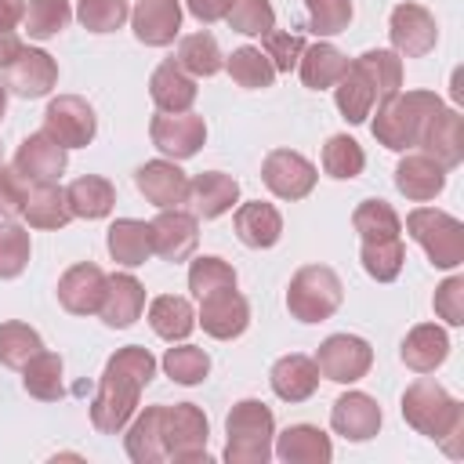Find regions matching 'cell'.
Listing matches in <instances>:
<instances>
[{
    "instance_id": "1",
    "label": "cell",
    "mask_w": 464,
    "mask_h": 464,
    "mask_svg": "<svg viewBox=\"0 0 464 464\" xmlns=\"http://www.w3.org/2000/svg\"><path fill=\"white\" fill-rule=\"evenodd\" d=\"M152 377H156V359L149 355V348H141V344L120 348L105 362V373L98 381V392H94V402H91V424L105 435L123 431L130 413L138 410L141 388Z\"/></svg>"
},
{
    "instance_id": "2",
    "label": "cell",
    "mask_w": 464,
    "mask_h": 464,
    "mask_svg": "<svg viewBox=\"0 0 464 464\" xmlns=\"http://www.w3.org/2000/svg\"><path fill=\"white\" fill-rule=\"evenodd\" d=\"M402 417L413 431L435 439L450 457L464 453V406L431 377H417L402 392Z\"/></svg>"
},
{
    "instance_id": "3",
    "label": "cell",
    "mask_w": 464,
    "mask_h": 464,
    "mask_svg": "<svg viewBox=\"0 0 464 464\" xmlns=\"http://www.w3.org/2000/svg\"><path fill=\"white\" fill-rule=\"evenodd\" d=\"M442 109V98L431 94V91H399L392 94L388 102L377 105V116H373V138L392 149V152H406V149H417L420 145V134L428 127V120Z\"/></svg>"
},
{
    "instance_id": "4",
    "label": "cell",
    "mask_w": 464,
    "mask_h": 464,
    "mask_svg": "<svg viewBox=\"0 0 464 464\" xmlns=\"http://www.w3.org/2000/svg\"><path fill=\"white\" fill-rule=\"evenodd\" d=\"M225 431H228V442H225L228 464H265L272 457L276 417L261 399L236 402L228 420H225Z\"/></svg>"
},
{
    "instance_id": "5",
    "label": "cell",
    "mask_w": 464,
    "mask_h": 464,
    "mask_svg": "<svg viewBox=\"0 0 464 464\" xmlns=\"http://www.w3.org/2000/svg\"><path fill=\"white\" fill-rule=\"evenodd\" d=\"M344 286L334 268L326 265H304L294 272L290 290H286V308L301 323H323L341 308Z\"/></svg>"
},
{
    "instance_id": "6",
    "label": "cell",
    "mask_w": 464,
    "mask_h": 464,
    "mask_svg": "<svg viewBox=\"0 0 464 464\" xmlns=\"http://www.w3.org/2000/svg\"><path fill=\"white\" fill-rule=\"evenodd\" d=\"M406 232L424 246L435 268H457L464 261V225L435 207H417L406 214Z\"/></svg>"
},
{
    "instance_id": "7",
    "label": "cell",
    "mask_w": 464,
    "mask_h": 464,
    "mask_svg": "<svg viewBox=\"0 0 464 464\" xmlns=\"http://www.w3.org/2000/svg\"><path fill=\"white\" fill-rule=\"evenodd\" d=\"M160 435H163L167 460H178V464L203 460L207 464V417L199 406H192V402L163 406Z\"/></svg>"
},
{
    "instance_id": "8",
    "label": "cell",
    "mask_w": 464,
    "mask_h": 464,
    "mask_svg": "<svg viewBox=\"0 0 464 464\" xmlns=\"http://www.w3.org/2000/svg\"><path fill=\"white\" fill-rule=\"evenodd\" d=\"M315 366L326 381H337V384H352L359 377L370 373L373 366V348L362 341V337H352V334H334L319 344L315 352Z\"/></svg>"
},
{
    "instance_id": "9",
    "label": "cell",
    "mask_w": 464,
    "mask_h": 464,
    "mask_svg": "<svg viewBox=\"0 0 464 464\" xmlns=\"http://www.w3.org/2000/svg\"><path fill=\"white\" fill-rule=\"evenodd\" d=\"M44 130L65 149H83L98 130V116L80 94H58L44 112Z\"/></svg>"
},
{
    "instance_id": "10",
    "label": "cell",
    "mask_w": 464,
    "mask_h": 464,
    "mask_svg": "<svg viewBox=\"0 0 464 464\" xmlns=\"http://www.w3.org/2000/svg\"><path fill=\"white\" fill-rule=\"evenodd\" d=\"M388 36H392V47L395 54L402 58H424L435 40H439V29H435V14L420 4H399L388 18Z\"/></svg>"
},
{
    "instance_id": "11",
    "label": "cell",
    "mask_w": 464,
    "mask_h": 464,
    "mask_svg": "<svg viewBox=\"0 0 464 464\" xmlns=\"http://www.w3.org/2000/svg\"><path fill=\"white\" fill-rule=\"evenodd\" d=\"M149 134H152V145L160 152H167L174 160H188L203 149L207 123L196 112H160V116H152Z\"/></svg>"
},
{
    "instance_id": "12",
    "label": "cell",
    "mask_w": 464,
    "mask_h": 464,
    "mask_svg": "<svg viewBox=\"0 0 464 464\" xmlns=\"http://www.w3.org/2000/svg\"><path fill=\"white\" fill-rule=\"evenodd\" d=\"M261 178L279 199H304L315 188V167L294 149H272L261 163Z\"/></svg>"
},
{
    "instance_id": "13",
    "label": "cell",
    "mask_w": 464,
    "mask_h": 464,
    "mask_svg": "<svg viewBox=\"0 0 464 464\" xmlns=\"http://www.w3.org/2000/svg\"><path fill=\"white\" fill-rule=\"evenodd\" d=\"M199 323L210 337L218 341H232L246 330L250 323V304L236 286H221L199 297Z\"/></svg>"
},
{
    "instance_id": "14",
    "label": "cell",
    "mask_w": 464,
    "mask_h": 464,
    "mask_svg": "<svg viewBox=\"0 0 464 464\" xmlns=\"http://www.w3.org/2000/svg\"><path fill=\"white\" fill-rule=\"evenodd\" d=\"M7 91L18 98H44L58 83V65L47 51L22 47L7 65Z\"/></svg>"
},
{
    "instance_id": "15",
    "label": "cell",
    "mask_w": 464,
    "mask_h": 464,
    "mask_svg": "<svg viewBox=\"0 0 464 464\" xmlns=\"http://www.w3.org/2000/svg\"><path fill=\"white\" fill-rule=\"evenodd\" d=\"M152 225V250L163 257V261H185L196 243H199V225H196V214H185L178 207H167L160 210Z\"/></svg>"
},
{
    "instance_id": "16",
    "label": "cell",
    "mask_w": 464,
    "mask_h": 464,
    "mask_svg": "<svg viewBox=\"0 0 464 464\" xmlns=\"http://www.w3.org/2000/svg\"><path fill=\"white\" fill-rule=\"evenodd\" d=\"M14 170H18L25 181H33V185H40V181H58L62 170H65V145H58L47 130L29 134V138L18 145V152H14Z\"/></svg>"
},
{
    "instance_id": "17",
    "label": "cell",
    "mask_w": 464,
    "mask_h": 464,
    "mask_svg": "<svg viewBox=\"0 0 464 464\" xmlns=\"http://www.w3.org/2000/svg\"><path fill=\"white\" fill-rule=\"evenodd\" d=\"M134 185H138V192H141L152 207H160V210L178 207V203H185V196H188V178H185V170H181L178 163H167V160H149V163H141V167L134 170Z\"/></svg>"
},
{
    "instance_id": "18",
    "label": "cell",
    "mask_w": 464,
    "mask_h": 464,
    "mask_svg": "<svg viewBox=\"0 0 464 464\" xmlns=\"http://www.w3.org/2000/svg\"><path fill=\"white\" fill-rule=\"evenodd\" d=\"M105 272L91 261L83 265H72L62 279H58V301L65 312L72 315H91L102 308V297H105Z\"/></svg>"
},
{
    "instance_id": "19",
    "label": "cell",
    "mask_w": 464,
    "mask_h": 464,
    "mask_svg": "<svg viewBox=\"0 0 464 464\" xmlns=\"http://www.w3.org/2000/svg\"><path fill=\"white\" fill-rule=\"evenodd\" d=\"M330 424L348 442H366L381 428V406L366 392H344L330 410Z\"/></svg>"
},
{
    "instance_id": "20",
    "label": "cell",
    "mask_w": 464,
    "mask_h": 464,
    "mask_svg": "<svg viewBox=\"0 0 464 464\" xmlns=\"http://www.w3.org/2000/svg\"><path fill=\"white\" fill-rule=\"evenodd\" d=\"M420 149H424V156H431V160L442 163L446 170L457 167V163L464 160V120H460V112L442 105V109L428 120V127H424V134H420Z\"/></svg>"
},
{
    "instance_id": "21",
    "label": "cell",
    "mask_w": 464,
    "mask_h": 464,
    "mask_svg": "<svg viewBox=\"0 0 464 464\" xmlns=\"http://www.w3.org/2000/svg\"><path fill=\"white\" fill-rule=\"evenodd\" d=\"M239 199V181L232 174H221V170H203L188 181V196L185 203L192 207L196 218L210 221V218H221L225 210H232V203Z\"/></svg>"
},
{
    "instance_id": "22",
    "label": "cell",
    "mask_w": 464,
    "mask_h": 464,
    "mask_svg": "<svg viewBox=\"0 0 464 464\" xmlns=\"http://www.w3.org/2000/svg\"><path fill=\"white\" fill-rule=\"evenodd\" d=\"M141 308H145V286L127 272H112L105 279V297L98 308L102 323L112 330H123L141 315Z\"/></svg>"
},
{
    "instance_id": "23",
    "label": "cell",
    "mask_w": 464,
    "mask_h": 464,
    "mask_svg": "<svg viewBox=\"0 0 464 464\" xmlns=\"http://www.w3.org/2000/svg\"><path fill=\"white\" fill-rule=\"evenodd\" d=\"M134 36L149 47H163L181 29V4L178 0H138L130 11Z\"/></svg>"
},
{
    "instance_id": "24",
    "label": "cell",
    "mask_w": 464,
    "mask_h": 464,
    "mask_svg": "<svg viewBox=\"0 0 464 464\" xmlns=\"http://www.w3.org/2000/svg\"><path fill=\"white\" fill-rule=\"evenodd\" d=\"M334 98H337V109H341V116H344L348 123H362V120L373 112V105H381V91H377L373 76L366 72V65H362L359 58L348 62L344 76L337 80Z\"/></svg>"
},
{
    "instance_id": "25",
    "label": "cell",
    "mask_w": 464,
    "mask_h": 464,
    "mask_svg": "<svg viewBox=\"0 0 464 464\" xmlns=\"http://www.w3.org/2000/svg\"><path fill=\"white\" fill-rule=\"evenodd\" d=\"M442 185H446V167L435 163V160L424 156V152H410V156H402L399 167H395V188H399L406 199H413V203L435 199V196L442 192Z\"/></svg>"
},
{
    "instance_id": "26",
    "label": "cell",
    "mask_w": 464,
    "mask_h": 464,
    "mask_svg": "<svg viewBox=\"0 0 464 464\" xmlns=\"http://www.w3.org/2000/svg\"><path fill=\"white\" fill-rule=\"evenodd\" d=\"M268 381H272V392L283 402H304L319 388V366H315V359H308L301 352H290V355L276 359Z\"/></svg>"
},
{
    "instance_id": "27",
    "label": "cell",
    "mask_w": 464,
    "mask_h": 464,
    "mask_svg": "<svg viewBox=\"0 0 464 464\" xmlns=\"http://www.w3.org/2000/svg\"><path fill=\"white\" fill-rule=\"evenodd\" d=\"M149 94L160 112H188L196 102V80L178 62H163L149 80Z\"/></svg>"
},
{
    "instance_id": "28",
    "label": "cell",
    "mask_w": 464,
    "mask_h": 464,
    "mask_svg": "<svg viewBox=\"0 0 464 464\" xmlns=\"http://www.w3.org/2000/svg\"><path fill=\"white\" fill-rule=\"evenodd\" d=\"M232 225H236L239 243H246V246H254V250L276 246L279 236H283V218H279V210H276L272 203H261V199L243 203V207L236 210Z\"/></svg>"
},
{
    "instance_id": "29",
    "label": "cell",
    "mask_w": 464,
    "mask_h": 464,
    "mask_svg": "<svg viewBox=\"0 0 464 464\" xmlns=\"http://www.w3.org/2000/svg\"><path fill=\"white\" fill-rule=\"evenodd\" d=\"M276 457L286 464H326L334 457V446L315 424H290L276 439Z\"/></svg>"
},
{
    "instance_id": "30",
    "label": "cell",
    "mask_w": 464,
    "mask_h": 464,
    "mask_svg": "<svg viewBox=\"0 0 464 464\" xmlns=\"http://www.w3.org/2000/svg\"><path fill=\"white\" fill-rule=\"evenodd\" d=\"M446 355H450V337H446V330L435 326V323L413 326V330L406 334V341H402V362H406L410 370H417V373H431L435 366L446 362Z\"/></svg>"
},
{
    "instance_id": "31",
    "label": "cell",
    "mask_w": 464,
    "mask_h": 464,
    "mask_svg": "<svg viewBox=\"0 0 464 464\" xmlns=\"http://www.w3.org/2000/svg\"><path fill=\"white\" fill-rule=\"evenodd\" d=\"M109 254H112V261H120L127 268L145 265L149 254H152V225L138 221V218L112 221V228H109Z\"/></svg>"
},
{
    "instance_id": "32",
    "label": "cell",
    "mask_w": 464,
    "mask_h": 464,
    "mask_svg": "<svg viewBox=\"0 0 464 464\" xmlns=\"http://www.w3.org/2000/svg\"><path fill=\"white\" fill-rule=\"evenodd\" d=\"M160 420H163V406H149V410L138 413L134 424L127 428L123 446H127V457H130L134 464H160V460H167V453H163V435H160Z\"/></svg>"
},
{
    "instance_id": "33",
    "label": "cell",
    "mask_w": 464,
    "mask_h": 464,
    "mask_svg": "<svg viewBox=\"0 0 464 464\" xmlns=\"http://www.w3.org/2000/svg\"><path fill=\"white\" fill-rule=\"evenodd\" d=\"M65 203H69L72 218L94 221V218H105V214L112 210L116 188H112V181H105V178H98V174H83V178H76V181L65 188Z\"/></svg>"
},
{
    "instance_id": "34",
    "label": "cell",
    "mask_w": 464,
    "mask_h": 464,
    "mask_svg": "<svg viewBox=\"0 0 464 464\" xmlns=\"http://www.w3.org/2000/svg\"><path fill=\"white\" fill-rule=\"evenodd\" d=\"M25 221L33 225V228H65L69 225V218H72V210H69V203H65V192L54 185V181H40V185H33L29 188V196H25Z\"/></svg>"
},
{
    "instance_id": "35",
    "label": "cell",
    "mask_w": 464,
    "mask_h": 464,
    "mask_svg": "<svg viewBox=\"0 0 464 464\" xmlns=\"http://www.w3.org/2000/svg\"><path fill=\"white\" fill-rule=\"evenodd\" d=\"M297 65H301V80H304V87L323 91V87H334V83L344 76L348 58H344L334 44H312V47L301 51Z\"/></svg>"
},
{
    "instance_id": "36",
    "label": "cell",
    "mask_w": 464,
    "mask_h": 464,
    "mask_svg": "<svg viewBox=\"0 0 464 464\" xmlns=\"http://www.w3.org/2000/svg\"><path fill=\"white\" fill-rule=\"evenodd\" d=\"M149 326L152 334H160L163 341H185L196 326V312L185 297H174V294H163L149 304Z\"/></svg>"
},
{
    "instance_id": "37",
    "label": "cell",
    "mask_w": 464,
    "mask_h": 464,
    "mask_svg": "<svg viewBox=\"0 0 464 464\" xmlns=\"http://www.w3.org/2000/svg\"><path fill=\"white\" fill-rule=\"evenodd\" d=\"M22 384L33 399H44V402H54L65 395V384H62V359L54 352H36L25 366H22Z\"/></svg>"
},
{
    "instance_id": "38",
    "label": "cell",
    "mask_w": 464,
    "mask_h": 464,
    "mask_svg": "<svg viewBox=\"0 0 464 464\" xmlns=\"http://www.w3.org/2000/svg\"><path fill=\"white\" fill-rule=\"evenodd\" d=\"M362 268L366 276H373L377 283H392L399 272H402V261H406V246L399 236L392 239H362Z\"/></svg>"
},
{
    "instance_id": "39",
    "label": "cell",
    "mask_w": 464,
    "mask_h": 464,
    "mask_svg": "<svg viewBox=\"0 0 464 464\" xmlns=\"http://www.w3.org/2000/svg\"><path fill=\"white\" fill-rule=\"evenodd\" d=\"M178 65L188 76H214L221 69V47H218V40L207 29L203 33H188L178 44Z\"/></svg>"
},
{
    "instance_id": "40",
    "label": "cell",
    "mask_w": 464,
    "mask_h": 464,
    "mask_svg": "<svg viewBox=\"0 0 464 464\" xmlns=\"http://www.w3.org/2000/svg\"><path fill=\"white\" fill-rule=\"evenodd\" d=\"M228 76H232L239 87H246V91H265V87H272L276 69H272V62L265 58L261 47H236L232 58H228Z\"/></svg>"
},
{
    "instance_id": "41",
    "label": "cell",
    "mask_w": 464,
    "mask_h": 464,
    "mask_svg": "<svg viewBox=\"0 0 464 464\" xmlns=\"http://www.w3.org/2000/svg\"><path fill=\"white\" fill-rule=\"evenodd\" d=\"M352 225H355V232H359L362 239H392V236L402 232L399 214H395L392 203H384V199H362V203L355 207V214H352Z\"/></svg>"
},
{
    "instance_id": "42",
    "label": "cell",
    "mask_w": 464,
    "mask_h": 464,
    "mask_svg": "<svg viewBox=\"0 0 464 464\" xmlns=\"http://www.w3.org/2000/svg\"><path fill=\"white\" fill-rule=\"evenodd\" d=\"M366 167V156H362V145L348 134H334L326 145H323V170L337 181L344 178H359Z\"/></svg>"
},
{
    "instance_id": "43",
    "label": "cell",
    "mask_w": 464,
    "mask_h": 464,
    "mask_svg": "<svg viewBox=\"0 0 464 464\" xmlns=\"http://www.w3.org/2000/svg\"><path fill=\"white\" fill-rule=\"evenodd\" d=\"M69 18H72L69 0H29L22 22H25V33L33 40H51L69 25Z\"/></svg>"
},
{
    "instance_id": "44",
    "label": "cell",
    "mask_w": 464,
    "mask_h": 464,
    "mask_svg": "<svg viewBox=\"0 0 464 464\" xmlns=\"http://www.w3.org/2000/svg\"><path fill=\"white\" fill-rule=\"evenodd\" d=\"M36 352H44V341L25 323H0V362L11 370H22Z\"/></svg>"
},
{
    "instance_id": "45",
    "label": "cell",
    "mask_w": 464,
    "mask_h": 464,
    "mask_svg": "<svg viewBox=\"0 0 464 464\" xmlns=\"http://www.w3.org/2000/svg\"><path fill=\"white\" fill-rule=\"evenodd\" d=\"M225 22L243 36H265L268 29H276V11L268 0H228Z\"/></svg>"
},
{
    "instance_id": "46",
    "label": "cell",
    "mask_w": 464,
    "mask_h": 464,
    "mask_svg": "<svg viewBox=\"0 0 464 464\" xmlns=\"http://www.w3.org/2000/svg\"><path fill=\"white\" fill-rule=\"evenodd\" d=\"M163 370L178 384H199L210 373V355L203 348H196V344H178V348H167Z\"/></svg>"
},
{
    "instance_id": "47",
    "label": "cell",
    "mask_w": 464,
    "mask_h": 464,
    "mask_svg": "<svg viewBox=\"0 0 464 464\" xmlns=\"http://www.w3.org/2000/svg\"><path fill=\"white\" fill-rule=\"evenodd\" d=\"M304 11L315 36H337L352 22V0H304Z\"/></svg>"
},
{
    "instance_id": "48",
    "label": "cell",
    "mask_w": 464,
    "mask_h": 464,
    "mask_svg": "<svg viewBox=\"0 0 464 464\" xmlns=\"http://www.w3.org/2000/svg\"><path fill=\"white\" fill-rule=\"evenodd\" d=\"M25 265H29V232L14 221H4L0 225V279L22 276Z\"/></svg>"
},
{
    "instance_id": "49",
    "label": "cell",
    "mask_w": 464,
    "mask_h": 464,
    "mask_svg": "<svg viewBox=\"0 0 464 464\" xmlns=\"http://www.w3.org/2000/svg\"><path fill=\"white\" fill-rule=\"evenodd\" d=\"M359 62L366 65V72L373 76V83H377V91H381V102H388L392 94H399V87H402V62H399V54L395 51H366V54H359Z\"/></svg>"
},
{
    "instance_id": "50",
    "label": "cell",
    "mask_w": 464,
    "mask_h": 464,
    "mask_svg": "<svg viewBox=\"0 0 464 464\" xmlns=\"http://www.w3.org/2000/svg\"><path fill=\"white\" fill-rule=\"evenodd\" d=\"M221 286H236V268L221 257H196L192 268H188V290L196 297L210 294V290H221Z\"/></svg>"
},
{
    "instance_id": "51",
    "label": "cell",
    "mask_w": 464,
    "mask_h": 464,
    "mask_svg": "<svg viewBox=\"0 0 464 464\" xmlns=\"http://www.w3.org/2000/svg\"><path fill=\"white\" fill-rule=\"evenodd\" d=\"M127 0H80L76 18L83 22V29L91 33H112L127 22Z\"/></svg>"
},
{
    "instance_id": "52",
    "label": "cell",
    "mask_w": 464,
    "mask_h": 464,
    "mask_svg": "<svg viewBox=\"0 0 464 464\" xmlns=\"http://www.w3.org/2000/svg\"><path fill=\"white\" fill-rule=\"evenodd\" d=\"M261 40H265V58L272 62L276 72H290L297 65L301 51H304V36L301 33H276V29H268Z\"/></svg>"
},
{
    "instance_id": "53",
    "label": "cell",
    "mask_w": 464,
    "mask_h": 464,
    "mask_svg": "<svg viewBox=\"0 0 464 464\" xmlns=\"http://www.w3.org/2000/svg\"><path fill=\"white\" fill-rule=\"evenodd\" d=\"M25 196H29V181L14 167H4L0 163V214L4 218L22 214L25 210Z\"/></svg>"
},
{
    "instance_id": "54",
    "label": "cell",
    "mask_w": 464,
    "mask_h": 464,
    "mask_svg": "<svg viewBox=\"0 0 464 464\" xmlns=\"http://www.w3.org/2000/svg\"><path fill=\"white\" fill-rule=\"evenodd\" d=\"M435 312H439L450 326H460V323H464V276H450V279L435 290Z\"/></svg>"
},
{
    "instance_id": "55",
    "label": "cell",
    "mask_w": 464,
    "mask_h": 464,
    "mask_svg": "<svg viewBox=\"0 0 464 464\" xmlns=\"http://www.w3.org/2000/svg\"><path fill=\"white\" fill-rule=\"evenodd\" d=\"M185 4L199 22H218L225 18V7H228V0H185Z\"/></svg>"
},
{
    "instance_id": "56",
    "label": "cell",
    "mask_w": 464,
    "mask_h": 464,
    "mask_svg": "<svg viewBox=\"0 0 464 464\" xmlns=\"http://www.w3.org/2000/svg\"><path fill=\"white\" fill-rule=\"evenodd\" d=\"M25 18V0H0V29H14Z\"/></svg>"
},
{
    "instance_id": "57",
    "label": "cell",
    "mask_w": 464,
    "mask_h": 464,
    "mask_svg": "<svg viewBox=\"0 0 464 464\" xmlns=\"http://www.w3.org/2000/svg\"><path fill=\"white\" fill-rule=\"evenodd\" d=\"M18 51H22V40L14 36V29H0V65H7Z\"/></svg>"
},
{
    "instance_id": "58",
    "label": "cell",
    "mask_w": 464,
    "mask_h": 464,
    "mask_svg": "<svg viewBox=\"0 0 464 464\" xmlns=\"http://www.w3.org/2000/svg\"><path fill=\"white\" fill-rule=\"evenodd\" d=\"M4 105H7V87H0V116H4Z\"/></svg>"
}]
</instances>
